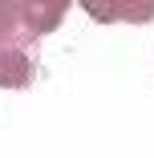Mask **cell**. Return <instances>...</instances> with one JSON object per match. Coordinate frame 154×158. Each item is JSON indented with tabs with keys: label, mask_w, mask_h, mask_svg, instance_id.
<instances>
[{
	"label": "cell",
	"mask_w": 154,
	"mask_h": 158,
	"mask_svg": "<svg viewBox=\"0 0 154 158\" xmlns=\"http://www.w3.org/2000/svg\"><path fill=\"white\" fill-rule=\"evenodd\" d=\"M81 8L94 16V20H130V24H150L154 20V0H81Z\"/></svg>",
	"instance_id": "cell-1"
},
{
	"label": "cell",
	"mask_w": 154,
	"mask_h": 158,
	"mask_svg": "<svg viewBox=\"0 0 154 158\" xmlns=\"http://www.w3.org/2000/svg\"><path fill=\"white\" fill-rule=\"evenodd\" d=\"M37 73V61L28 49H12V45H0V85L4 89H28Z\"/></svg>",
	"instance_id": "cell-2"
},
{
	"label": "cell",
	"mask_w": 154,
	"mask_h": 158,
	"mask_svg": "<svg viewBox=\"0 0 154 158\" xmlns=\"http://www.w3.org/2000/svg\"><path fill=\"white\" fill-rule=\"evenodd\" d=\"M65 0H49V4H41V0H33V4H20V12H24V33L28 37H45V33H53V28L65 20Z\"/></svg>",
	"instance_id": "cell-3"
}]
</instances>
